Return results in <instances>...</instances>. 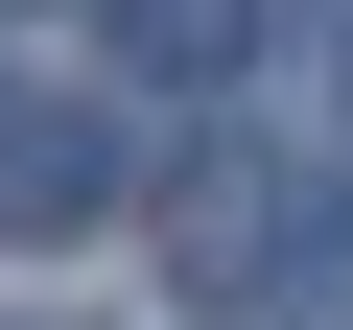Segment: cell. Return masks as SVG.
<instances>
[{
  "label": "cell",
  "instance_id": "cell-1",
  "mask_svg": "<svg viewBox=\"0 0 353 330\" xmlns=\"http://www.w3.org/2000/svg\"><path fill=\"white\" fill-rule=\"evenodd\" d=\"M141 213V142H118V95H71V71H0V236H118Z\"/></svg>",
  "mask_w": 353,
  "mask_h": 330
},
{
  "label": "cell",
  "instance_id": "cell-2",
  "mask_svg": "<svg viewBox=\"0 0 353 330\" xmlns=\"http://www.w3.org/2000/svg\"><path fill=\"white\" fill-rule=\"evenodd\" d=\"M259 24H283V0H94V48H118V71H165V95L259 71Z\"/></svg>",
  "mask_w": 353,
  "mask_h": 330
}]
</instances>
